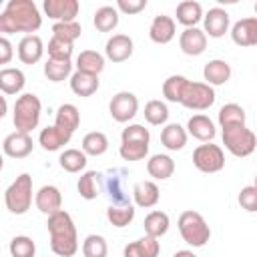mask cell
I'll return each mask as SVG.
<instances>
[{"label": "cell", "instance_id": "1", "mask_svg": "<svg viewBox=\"0 0 257 257\" xmlns=\"http://www.w3.org/2000/svg\"><path fill=\"white\" fill-rule=\"evenodd\" d=\"M42 26V16L38 6L32 0H8L0 12V32L14 34L26 32L32 34Z\"/></svg>", "mask_w": 257, "mask_h": 257}, {"label": "cell", "instance_id": "2", "mask_svg": "<svg viewBox=\"0 0 257 257\" xmlns=\"http://www.w3.org/2000/svg\"><path fill=\"white\" fill-rule=\"evenodd\" d=\"M46 229L50 235V249L58 257H72L78 251V235L70 213L60 209L50 215L46 221Z\"/></svg>", "mask_w": 257, "mask_h": 257}, {"label": "cell", "instance_id": "3", "mask_svg": "<svg viewBox=\"0 0 257 257\" xmlns=\"http://www.w3.org/2000/svg\"><path fill=\"white\" fill-rule=\"evenodd\" d=\"M177 227H179V233H181L183 241L191 247H203L211 239V227L207 225L205 217L201 213L193 211V209L183 211L179 215Z\"/></svg>", "mask_w": 257, "mask_h": 257}, {"label": "cell", "instance_id": "4", "mask_svg": "<svg viewBox=\"0 0 257 257\" xmlns=\"http://www.w3.org/2000/svg\"><path fill=\"white\" fill-rule=\"evenodd\" d=\"M40 112H42V102L36 94L32 92L20 94L14 102V116H12L16 131L30 135L40 122Z\"/></svg>", "mask_w": 257, "mask_h": 257}, {"label": "cell", "instance_id": "5", "mask_svg": "<svg viewBox=\"0 0 257 257\" xmlns=\"http://www.w3.org/2000/svg\"><path fill=\"white\" fill-rule=\"evenodd\" d=\"M4 205L12 215H24L32 205V177L18 175L4 193Z\"/></svg>", "mask_w": 257, "mask_h": 257}, {"label": "cell", "instance_id": "6", "mask_svg": "<svg viewBox=\"0 0 257 257\" xmlns=\"http://www.w3.org/2000/svg\"><path fill=\"white\" fill-rule=\"evenodd\" d=\"M225 149L235 157H249L257 147V137L245 124H233L221 128Z\"/></svg>", "mask_w": 257, "mask_h": 257}, {"label": "cell", "instance_id": "7", "mask_svg": "<svg viewBox=\"0 0 257 257\" xmlns=\"http://www.w3.org/2000/svg\"><path fill=\"white\" fill-rule=\"evenodd\" d=\"M215 98H217L215 96V88L211 84L189 80L181 104L185 108H189V110H207L209 106H213Z\"/></svg>", "mask_w": 257, "mask_h": 257}, {"label": "cell", "instance_id": "8", "mask_svg": "<svg viewBox=\"0 0 257 257\" xmlns=\"http://www.w3.org/2000/svg\"><path fill=\"white\" fill-rule=\"evenodd\" d=\"M193 165L201 173H219L225 167V153L215 143L199 145L193 151Z\"/></svg>", "mask_w": 257, "mask_h": 257}, {"label": "cell", "instance_id": "9", "mask_svg": "<svg viewBox=\"0 0 257 257\" xmlns=\"http://www.w3.org/2000/svg\"><path fill=\"white\" fill-rule=\"evenodd\" d=\"M108 112L116 122H128L139 112V98L128 90H120L110 98Z\"/></svg>", "mask_w": 257, "mask_h": 257}, {"label": "cell", "instance_id": "10", "mask_svg": "<svg viewBox=\"0 0 257 257\" xmlns=\"http://www.w3.org/2000/svg\"><path fill=\"white\" fill-rule=\"evenodd\" d=\"M42 8L54 22H74L80 10L78 0H44Z\"/></svg>", "mask_w": 257, "mask_h": 257}, {"label": "cell", "instance_id": "11", "mask_svg": "<svg viewBox=\"0 0 257 257\" xmlns=\"http://www.w3.org/2000/svg\"><path fill=\"white\" fill-rule=\"evenodd\" d=\"M32 149H34L32 137L28 133H20V131H14V133L6 135L4 143H2L4 155L12 157V159H24L32 153Z\"/></svg>", "mask_w": 257, "mask_h": 257}, {"label": "cell", "instance_id": "12", "mask_svg": "<svg viewBox=\"0 0 257 257\" xmlns=\"http://www.w3.org/2000/svg\"><path fill=\"white\" fill-rule=\"evenodd\" d=\"M135 44L128 34H112L104 44V54L112 62H124L133 56Z\"/></svg>", "mask_w": 257, "mask_h": 257}, {"label": "cell", "instance_id": "13", "mask_svg": "<svg viewBox=\"0 0 257 257\" xmlns=\"http://www.w3.org/2000/svg\"><path fill=\"white\" fill-rule=\"evenodd\" d=\"M34 203H36V209L40 213H44V215L50 217V215H54V213L60 211V207H62V193L54 185H44V187H40L36 191Z\"/></svg>", "mask_w": 257, "mask_h": 257}, {"label": "cell", "instance_id": "14", "mask_svg": "<svg viewBox=\"0 0 257 257\" xmlns=\"http://www.w3.org/2000/svg\"><path fill=\"white\" fill-rule=\"evenodd\" d=\"M231 38L237 46H257V16H247L231 26Z\"/></svg>", "mask_w": 257, "mask_h": 257}, {"label": "cell", "instance_id": "15", "mask_svg": "<svg viewBox=\"0 0 257 257\" xmlns=\"http://www.w3.org/2000/svg\"><path fill=\"white\" fill-rule=\"evenodd\" d=\"M229 24H231V20H229L227 10H223V8H219V6L211 8V10L203 16V30H205V34H209L211 38H221V36H225V32L229 30Z\"/></svg>", "mask_w": 257, "mask_h": 257}, {"label": "cell", "instance_id": "16", "mask_svg": "<svg viewBox=\"0 0 257 257\" xmlns=\"http://www.w3.org/2000/svg\"><path fill=\"white\" fill-rule=\"evenodd\" d=\"M179 46L187 56H199L207 48V34L201 28H185L179 36Z\"/></svg>", "mask_w": 257, "mask_h": 257}, {"label": "cell", "instance_id": "17", "mask_svg": "<svg viewBox=\"0 0 257 257\" xmlns=\"http://www.w3.org/2000/svg\"><path fill=\"white\" fill-rule=\"evenodd\" d=\"M72 139V133L68 128H62L58 124H52V126H46L40 131L38 135V145L44 149V151H58L62 149L64 145H68Z\"/></svg>", "mask_w": 257, "mask_h": 257}, {"label": "cell", "instance_id": "18", "mask_svg": "<svg viewBox=\"0 0 257 257\" xmlns=\"http://www.w3.org/2000/svg\"><path fill=\"white\" fill-rule=\"evenodd\" d=\"M175 20L167 14H159L153 18L151 26H149V36L153 42L157 44H169L175 38Z\"/></svg>", "mask_w": 257, "mask_h": 257}, {"label": "cell", "instance_id": "19", "mask_svg": "<svg viewBox=\"0 0 257 257\" xmlns=\"http://www.w3.org/2000/svg\"><path fill=\"white\" fill-rule=\"evenodd\" d=\"M44 54V44L38 34H26L18 42V58L24 64H36Z\"/></svg>", "mask_w": 257, "mask_h": 257}, {"label": "cell", "instance_id": "20", "mask_svg": "<svg viewBox=\"0 0 257 257\" xmlns=\"http://www.w3.org/2000/svg\"><path fill=\"white\" fill-rule=\"evenodd\" d=\"M133 199H135L137 207L151 209L159 203L161 191H159L157 183H153V181H137L133 187Z\"/></svg>", "mask_w": 257, "mask_h": 257}, {"label": "cell", "instance_id": "21", "mask_svg": "<svg viewBox=\"0 0 257 257\" xmlns=\"http://www.w3.org/2000/svg\"><path fill=\"white\" fill-rule=\"evenodd\" d=\"M187 133L191 137H195L197 141H203V143H211L217 135V128L213 124V120L207 116V114H193L187 122Z\"/></svg>", "mask_w": 257, "mask_h": 257}, {"label": "cell", "instance_id": "22", "mask_svg": "<svg viewBox=\"0 0 257 257\" xmlns=\"http://www.w3.org/2000/svg\"><path fill=\"white\" fill-rule=\"evenodd\" d=\"M159 251H161L159 241L151 235H145V237L124 245L122 257H159Z\"/></svg>", "mask_w": 257, "mask_h": 257}, {"label": "cell", "instance_id": "23", "mask_svg": "<svg viewBox=\"0 0 257 257\" xmlns=\"http://www.w3.org/2000/svg\"><path fill=\"white\" fill-rule=\"evenodd\" d=\"M203 78L207 80V84L211 86H221L231 78V66L227 60L221 58H213L205 64L203 68Z\"/></svg>", "mask_w": 257, "mask_h": 257}, {"label": "cell", "instance_id": "24", "mask_svg": "<svg viewBox=\"0 0 257 257\" xmlns=\"http://www.w3.org/2000/svg\"><path fill=\"white\" fill-rule=\"evenodd\" d=\"M203 6L195 0H183L177 6V22L185 28H195L203 20Z\"/></svg>", "mask_w": 257, "mask_h": 257}, {"label": "cell", "instance_id": "25", "mask_svg": "<svg viewBox=\"0 0 257 257\" xmlns=\"http://www.w3.org/2000/svg\"><path fill=\"white\" fill-rule=\"evenodd\" d=\"M100 86V80L96 74H88V72H72L70 76V90L76 96H92Z\"/></svg>", "mask_w": 257, "mask_h": 257}, {"label": "cell", "instance_id": "26", "mask_svg": "<svg viewBox=\"0 0 257 257\" xmlns=\"http://www.w3.org/2000/svg\"><path fill=\"white\" fill-rule=\"evenodd\" d=\"M76 189H78V195L82 199H86V201L96 199L102 193V175L98 171H86V173H82L80 179H78Z\"/></svg>", "mask_w": 257, "mask_h": 257}, {"label": "cell", "instance_id": "27", "mask_svg": "<svg viewBox=\"0 0 257 257\" xmlns=\"http://www.w3.org/2000/svg\"><path fill=\"white\" fill-rule=\"evenodd\" d=\"M26 84V76L20 68L4 66L0 70V88L4 94H18Z\"/></svg>", "mask_w": 257, "mask_h": 257}, {"label": "cell", "instance_id": "28", "mask_svg": "<svg viewBox=\"0 0 257 257\" xmlns=\"http://www.w3.org/2000/svg\"><path fill=\"white\" fill-rule=\"evenodd\" d=\"M187 137H189V133L179 122H169L161 131V143L169 151H181L187 145Z\"/></svg>", "mask_w": 257, "mask_h": 257}, {"label": "cell", "instance_id": "29", "mask_svg": "<svg viewBox=\"0 0 257 257\" xmlns=\"http://www.w3.org/2000/svg\"><path fill=\"white\" fill-rule=\"evenodd\" d=\"M135 215H137V209H135L131 203H118V205L110 203L108 209H106V219H108V223H110L112 227H118V229L131 225V223L135 221Z\"/></svg>", "mask_w": 257, "mask_h": 257}, {"label": "cell", "instance_id": "30", "mask_svg": "<svg viewBox=\"0 0 257 257\" xmlns=\"http://www.w3.org/2000/svg\"><path fill=\"white\" fill-rule=\"evenodd\" d=\"M147 171L153 179L157 181H165L169 177H173L175 173V161L169 157V155H153L149 161H147Z\"/></svg>", "mask_w": 257, "mask_h": 257}, {"label": "cell", "instance_id": "31", "mask_svg": "<svg viewBox=\"0 0 257 257\" xmlns=\"http://www.w3.org/2000/svg\"><path fill=\"white\" fill-rule=\"evenodd\" d=\"M76 70L98 76L104 70V56L96 50H82L76 56Z\"/></svg>", "mask_w": 257, "mask_h": 257}, {"label": "cell", "instance_id": "32", "mask_svg": "<svg viewBox=\"0 0 257 257\" xmlns=\"http://www.w3.org/2000/svg\"><path fill=\"white\" fill-rule=\"evenodd\" d=\"M169 225H171V219H169V215L165 211H151L145 217V223H143L145 233L151 235V237H155V239L163 237L169 231Z\"/></svg>", "mask_w": 257, "mask_h": 257}, {"label": "cell", "instance_id": "33", "mask_svg": "<svg viewBox=\"0 0 257 257\" xmlns=\"http://www.w3.org/2000/svg\"><path fill=\"white\" fill-rule=\"evenodd\" d=\"M92 24L98 32H110L118 26V10L116 6H100L92 16Z\"/></svg>", "mask_w": 257, "mask_h": 257}, {"label": "cell", "instance_id": "34", "mask_svg": "<svg viewBox=\"0 0 257 257\" xmlns=\"http://www.w3.org/2000/svg\"><path fill=\"white\" fill-rule=\"evenodd\" d=\"M54 124L62 126V128H68L70 133H74L80 124V112L74 104L70 102H64L56 108V116H54Z\"/></svg>", "mask_w": 257, "mask_h": 257}, {"label": "cell", "instance_id": "35", "mask_svg": "<svg viewBox=\"0 0 257 257\" xmlns=\"http://www.w3.org/2000/svg\"><path fill=\"white\" fill-rule=\"evenodd\" d=\"M187 84H189V78H185L183 74H171V76L163 82V96H165L169 102H181Z\"/></svg>", "mask_w": 257, "mask_h": 257}, {"label": "cell", "instance_id": "36", "mask_svg": "<svg viewBox=\"0 0 257 257\" xmlns=\"http://www.w3.org/2000/svg\"><path fill=\"white\" fill-rule=\"evenodd\" d=\"M82 151L90 157H100L108 151V139L104 133L100 131H92V133H86L84 139H82Z\"/></svg>", "mask_w": 257, "mask_h": 257}, {"label": "cell", "instance_id": "37", "mask_svg": "<svg viewBox=\"0 0 257 257\" xmlns=\"http://www.w3.org/2000/svg\"><path fill=\"white\" fill-rule=\"evenodd\" d=\"M233 124H245V108L237 102H227L219 110V126H233Z\"/></svg>", "mask_w": 257, "mask_h": 257}, {"label": "cell", "instance_id": "38", "mask_svg": "<svg viewBox=\"0 0 257 257\" xmlns=\"http://www.w3.org/2000/svg\"><path fill=\"white\" fill-rule=\"evenodd\" d=\"M58 163L66 173H80L86 167V153L78 149H66L62 151Z\"/></svg>", "mask_w": 257, "mask_h": 257}, {"label": "cell", "instance_id": "39", "mask_svg": "<svg viewBox=\"0 0 257 257\" xmlns=\"http://www.w3.org/2000/svg\"><path fill=\"white\" fill-rule=\"evenodd\" d=\"M72 62L70 60H52L48 58L44 64V76L52 82H62L64 78L72 76Z\"/></svg>", "mask_w": 257, "mask_h": 257}, {"label": "cell", "instance_id": "40", "mask_svg": "<svg viewBox=\"0 0 257 257\" xmlns=\"http://www.w3.org/2000/svg\"><path fill=\"white\" fill-rule=\"evenodd\" d=\"M145 118H147L149 124H155V126L165 124L169 120V106L163 100H157V98L149 100L145 104Z\"/></svg>", "mask_w": 257, "mask_h": 257}, {"label": "cell", "instance_id": "41", "mask_svg": "<svg viewBox=\"0 0 257 257\" xmlns=\"http://www.w3.org/2000/svg\"><path fill=\"white\" fill-rule=\"evenodd\" d=\"M82 255L84 257H106L108 255V245H106V239L102 235H88L84 241H82Z\"/></svg>", "mask_w": 257, "mask_h": 257}, {"label": "cell", "instance_id": "42", "mask_svg": "<svg viewBox=\"0 0 257 257\" xmlns=\"http://www.w3.org/2000/svg\"><path fill=\"white\" fill-rule=\"evenodd\" d=\"M80 32H82V28L76 20L74 22H54L52 24V36L60 38L64 42H70V44H74V40L80 38Z\"/></svg>", "mask_w": 257, "mask_h": 257}, {"label": "cell", "instance_id": "43", "mask_svg": "<svg viewBox=\"0 0 257 257\" xmlns=\"http://www.w3.org/2000/svg\"><path fill=\"white\" fill-rule=\"evenodd\" d=\"M10 255L12 257H34L36 243L28 235H16L10 241Z\"/></svg>", "mask_w": 257, "mask_h": 257}, {"label": "cell", "instance_id": "44", "mask_svg": "<svg viewBox=\"0 0 257 257\" xmlns=\"http://www.w3.org/2000/svg\"><path fill=\"white\" fill-rule=\"evenodd\" d=\"M118 155L122 161H141L149 155V145L147 143H120Z\"/></svg>", "mask_w": 257, "mask_h": 257}, {"label": "cell", "instance_id": "45", "mask_svg": "<svg viewBox=\"0 0 257 257\" xmlns=\"http://www.w3.org/2000/svg\"><path fill=\"white\" fill-rule=\"evenodd\" d=\"M48 58L52 60H70L72 56V44L70 42H64L60 38H50L48 40Z\"/></svg>", "mask_w": 257, "mask_h": 257}, {"label": "cell", "instance_id": "46", "mask_svg": "<svg viewBox=\"0 0 257 257\" xmlns=\"http://www.w3.org/2000/svg\"><path fill=\"white\" fill-rule=\"evenodd\" d=\"M149 141H151L149 128H145L143 124H128L120 133V143H147L149 145Z\"/></svg>", "mask_w": 257, "mask_h": 257}, {"label": "cell", "instance_id": "47", "mask_svg": "<svg viewBox=\"0 0 257 257\" xmlns=\"http://www.w3.org/2000/svg\"><path fill=\"white\" fill-rule=\"evenodd\" d=\"M241 209H245L247 213H257V187L255 185H247L241 189L239 197H237Z\"/></svg>", "mask_w": 257, "mask_h": 257}, {"label": "cell", "instance_id": "48", "mask_svg": "<svg viewBox=\"0 0 257 257\" xmlns=\"http://www.w3.org/2000/svg\"><path fill=\"white\" fill-rule=\"evenodd\" d=\"M145 8H147V0H118L116 2V10H120L122 14H139Z\"/></svg>", "mask_w": 257, "mask_h": 257}, {"label": "cell", "instance_id": "49", "mask_svg": "<svg viewBox=\"0 0 257 257\" xmlns=\"http://www.w3.org/2000/svg\"><path fill=\"white\" fill-rule=\"evenodd\" d=\"M12 42L8 40V36H0V64H8L12 60Z\"/></svg>", "mask_w": 257, "mask_h": 257}, {"label": "cell", "instance_id": "50", "mask_svg": "<svg viewBox=\"0 0 257 257\" xmlns=\"http://www.w3.org/2000/svg\"><path fill=\"white\" fill-rule=\"evenodd\" d=\"M173 257H197L193 251H189V249H181V251H177Z\"/></svg>", "mask_w": 257, "mask_h": 257}, {"label": "cell", "instance_id": "51", "mask_svg": "<svg viewBox=\"0 0 257 257\" xmlns=\"http://www.w3.org/2000/svg\"><path fill=\"white\" fill-rule=\"evenodd\" d=\"M253 185H255V187H257V175H255V183H253Z\"/></svg>", "mask_w": 257, "mask_h": 257}, {"label": "cell", "instance_id": "52", "mask_svg": "<svg viewBox=\"0 0 257 257\" xmlns=\"http://www.w3.org/2000/svg\"><path fill=\"white\" fill-rule=\"evenodd\" d=\"M255 14H257V2H255Z\"/></svg>", "mask_w": 257, "mask_h": 257}]
</instances>
